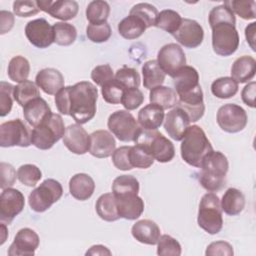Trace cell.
Instances as JSON below:
<instances>
[{
  "label": "cell",
  "mask_w": 256,
  "mask_h": 256,
  "mask_svg": "<svg viewBox=\"0 0 256 256\" xmlns=\"http://www.w3.org/2000/svg\"><path fill=\"white\" fill-rule=\"evenodd\" d=\"M255 31H256V23L252 22L245 28V37L247 40V43L251 47L253 51H255Z\"/></svg>",
  "instance_id": "6125c7cd"
},
{
  "label": "cell",
  "mask_w": 256,
  "mask_h": 256,
  "mask_svg": "<svg viewBox=\"0 0 256 256\" xmlns=\"http://www.w3.org/2000/svg\"><path fill=\"white\" fill-rule=\"evenodd\" d=\"M25 206V198L21 191L9 187L2 190L0 195V221L7 225L22 212Z\"/></svg>",
  "instance_id": "4fadbf2b"
},
{
  "label": "cell",
  "mask_w": 256,
  "mask_h": 256,
  "mask_svg": "<svg viewBox=\"0 0 256 256\" xmlns=\"http://www.w3.org/2000/svg\"><path fill=\"white\" fill-rule=\"evenodd\" d=\"M54 43L60 46H69L77 38V30L74 25L66 22H56L53 25Z\"/></svg>",
  "instance_id": "f35d334b"
},
{
  "label": "cell",
  "mask_w": 256,
  "mask_h": 256,
  "mask_svg": "<svg viewBox=\"0 0 256 256\" xmlns=\"http://www.w3.org/2000/svg\"><path fill=\"white\" fill-rule=\"evenodd\" d=\"M208 21H209L210 26H212L213 24H216L218 22H231V23L236 24L235 14L224 3L221 5L215 6L211 9V11L209 12Z\"/></svg>",
  "instance_id": "f907efd6"
},
{
  "label": "cell",
  "mask_w": 256,
  "mask_h": 256,
  "mask_svg": "<svg viewBox=\"0 0 256 256\" xmlns=\"http://www.w3.org/2000/svg\"><path fill=\"white\" fill-rule=\"evenodd\" d=\"M144 101V95L139 88H128L124 89L121 104L125 110L131 111L137 109Z\"/></svg>",
  "instance_id": "f5cc1de1"
},
{
  "label": "cell",
  "mask_w": 256,
  "mask_h": 256,
  "mask_svg": "<svg viewBox=\"0 0 256 256\" xmlns=\"http://www.w3.org/2000/svg\"><path fill=\"white\" fill-rule=\"evenodd\" d=\"M65 125L61 115L49 114L31 132V144L40 150H48L54 146L65 133Z\"/></svg>",
  "instance_id": "277c9868"
},
{
  "label": "cell",
  "mask_w": 256,
  "mask_h": 256,
  "mask_svg": "<svg viewBox=\"0 0 256 256\" xmlns=\"http://www.w3.org/2000/svg\"><path fill=\"white\" fill-rule=\"evenodd\" d=\"M139 189V182L132 175H120L114 179L112 184V193L114 196L124 194H138Z\"/></svg>",
  "instance_id": "60d3db41"
},
{
  "label": "cell",
  "mask_w": 256,
  "mask_h": 256,
  "mask_svg": "<svg viewBox=\"0 0 256 256\" xmlns=\"http://www.w3.org/2000/svg\"><path fill=\"white\" fill-rule=\"evenodd\" d=\"M156 61L165 74L173 77L186 65V56L180 45L168 43L160 48Z\"/></svg>",
  "instance_id": "7c38bea8"
},
{
  "label": "cell",
  "mask_w": 256,
  "mask_h": 256,
  "mask_svg": "<svg viewBox=\"0 0 256 256\" xmlns=\"http://www.w3.org/2000/svg\"><path fill=\"white\" fill-rule=\"evenodd\" d=\"M255 94H256V83L254 81L248 83L241 92L242 101L249 107H255Z\"/></svg>",
  "instance_id": "91938a15"
},
{
  "label": "cell",
  "mask_w": 256,
  "mask_h": 256,
  "mask_svg": "<svg viewBox=\"0 0 256 256\" xmlns=\"http://www.w3.org/2000/svg\"><path fill=\"white\" fill-rule=\"evenodd\" d=\"M0 176H1V182L0 187L2 190L12 187L16 181V170L15 168L6 162L0 163Z\"/></svg>",
  "instance_id": "6f0895ef"
},
{
  "label": "cell",
  "mask_w": 256,
  "mask_h": 256,
  "mask_svg": "<svg viewBox=\"0 0 256 256\" xmlns=\"http://www.w3.org/2000/svg\"><path fill=\"white\" fill-rule=\"evenodd\" d=\"M114 78L125 88H139L140 86V75L138 71L134 68L128 67L126 65L122 66L119 68L115 75Z\"/></svg>",
  "instance_id": "f6af8a7d"
},
{
  "label": "cell",
  "mask_w": 256,
  "mask_h": 256,
  "mask_svg": "<svg viewBox=\"0 0 256 256\" xmlns=\"http://www.w3.org/2000/svg\"><path fill=\"white\" fill-rule=\"evenodd\" d=\"M129 159L133 168L147 169L154 163V158L139 144L130 147Z\"/></svg>",
  "instance_id": "ee69618b"
},
{
  "label": "cell",
  "mask_w": 256,
  "mask_h": 256,
  "mask_svg": "<svg viewBox=\"0 0 256 256\" xmlns=\"http://www.w3.org/2000/svg\"><path fill=\"white\" fill-rule=\"evenodd\" d=\"M176 106L186 112L190 122H196L202 118L205 112V105L201 87L191 93L178 96V102Z\"/></svg>",
  "instance_id": "44dd1931"
},
{
  "label": "cell",
  "mask_w": 256,
  "mask_h": 256,
  "mask_svg": "<svg viewBox=\"0 0 256 256\" xmlns=\"http://www.w3.org/2000/svg\"><path fill=\"white\" fill-rule=\"evenodd\" d=\"M182 18L178 12L171 9H165L158 13L155 26L173 35L178 30Z\"/></svg>",
  "instance_id": "ab89813d"
},
{
  "label": "cell",
  "mask_w": 256,
  "mask_h": 256,
  "mask_svg": "<svg viewBox=\"0 0 256 256\" xmlns=\"http://www.w3.org/2000/svg\"><path fill=\"white\" fill-rule=\"evenodd\" d=\"M14 15L10 11L1 10L0 11V34L3 35L9 32L14 26Z\"/></svg>",
  "instance_id": "94428289"
},
{
  "label": "cell",
  "mask_w": 256,
  "mask_h": 256,
  "mask_svg": "<svg viewBox=\"0 0 256 256\" xmlns=\"http://www.w3.org/2000/svg\"><path fill=\"white\" fill-rule=\"evenodd\" d=\"M25 35L33 46L40 49L47 48L54 42L53 26L44 18L29 21L25 26Z\"/></svg>",
  "instance_id": "5bb4252c"
},
{
  "label": "cell",
  "mask_w": 256,
  "mask_h": 256,
  "mask_svg": "<svg viewBox=\"0 0 256 256\" xmlns=\"http://www.w3.org/2000/svg\"><path fill=\"white\" fill-rule=\"evenodd\" d=\"M91 79L96 85L102 87L103 85L114 79L113 69L109 64L98 65L92 70Z\"/></svg>",
  "instance_id": "11a10c76"
},
{
  "label": "cell",
  "mask_w": 256,
  "mask_h": 256,
  "mask_svg": "<svg viewBox=\"0 0 256 256\" xmlns=\"http://www.w3.org/2000/svg\"><path fill=\"white\" fill-rule=\"evenodd\" d=\"M95 209L98 216L104 221L114 222L120 219L113 193L102 194L96 201Z\"/></svg>",
  "instance_id": "4dcf8cb0"
},
{
  "label": "cell",
  "mask_w": 256,
  "mask_h": 256,
  "mask_svg": "<svg viewBox=\"0 0 256 256\" xmlns=\"http://www.w3.org/2000/svg\"><path fill=\"white\" fill-rule=\"evenodd\" d=\"M256 72V61L252 56L238 57L231 67V78L237 83H246L252 80Z\"/></svg>",
  "instance_id": "f1b7e54d"
},
{
  "label": "cell",
  "mask_w": 256,
  "mask_h": 256,
  "mask_svg": "<svg viewBox=\"0 0 256 256\" xmlns=\"http://www.w3.org/2000/svg\"><path fill=\"white\" fill-rule=\"evenodd\" d=\"M31 132L19 118L4 122L0 125V146L28 147L31 145Z\"/></svg>",
  "instance_id": "30bf717a"
},
{
  "label": "cell",
  "mask_w": 256,
  "mask_h": 256,
  "mask_svg": "<svg viewBox=\"0 0 256 256\" xmlns=\"http://www.w3.org/2000/svg\"><path fill=\"white\" fill-rule=\"evenodd\" d=\"M157 8L150 3H138L134 5L129 14L139 17L146 25L147 28L155 26V22L158 16Z\"/></svg>",
  "instance_id": "7bdbcfd3"
},
{
  "label": "cell",
  "mask_w": 256,
  "mask_h": 256,
  "mask_svg": "<svg viewBox=\"0 0 256 256\" xmlns=\"http://www.w3.org/2000/svg\"><path fill=\"white\" fill-rule=\"evenodd\" d=\"M39 243V236L33 229L22 228L16 233L7 253L9 256H33Z\"/></svg>",
  "instance_id": "9a60e30c"
},
{
  "label": "cell",
  "mask_w": 256,
  "mask_h": 256,
  "mask_svg": "<svg viewBox=\"0 0 256 256\" xmlns=\"http://www.w3.org/2000/svg\"><path fill=\"white\" fill-rule=\"evenodd\" d=\"M213 150L204 130L198 125L189 126L181 140V157L190 166L200 168L203 159Z\"/></svg>",
  "instance_id": "3957f363"
},
{
  "label": "cell",
  "mask_w": 256,
  "mask_h": 256,
  "mask_svg": "<svg viewBox=\"0 0 256 256\" xmlns=\"http://www.w3.org/2000/svg\"><path fill=\"white\" fill-rule=\"evenodd\" d=\"M63 195V188L59 181L55 179L44 180L37 188H35L28 197L30 208L42 213L48 210L55 202H57Z\"/></svg>",
  "instance_id": "9c48e42d"
},
{
  "label": "cell",
  "mask_w": 256,
  "mask_h": 256,
  "mask_svg": "<svg viewBox=\"0 0 256 256\" xmlns=\"http://www.w3.org/2000/svg\"><path fill=\"white\" fill-rule=\"evenodd\" d=\"M238 83L231 77H220L211 84L212 94L220 99H228L238 92Z\"/></svg>",
  "instance_id": "8d00e7d4"
},
{
  "label": "cell",
  "mask_w": 256,
  "mask_h": 256,
  "mask_svg": "<svg viewBox=\"0 0 256 256\" xmlns=\"http://www.w3.org/2000/svg\"><path fill=\"white\" fill-rule=\"evenodd\" d=\"M119 34L127 40L139 38L147 29L145 23L137 16L129 14L118 23Z\"/></svg>",
  "instance_id": "1f68e13d"
},
{
  "label": "cell",
  "mask_w": 256,
  "mask_h": 256,
  "mask_svg": "<svg viewBox=\"0 0 256 256\" xmlns=\"http://www.w3.org/2000/svg\"><path fill=\"white\" fill-rule=\"evenodd\" d=\"M234 254L233 247L226 241H215L210 243L205 251L206 256H232Z\"/></svg>",
  "instance_id": "680465c9"
},
{
  "label": "cell",
  "mask_w": 256,
  "mask_h": 256,
  "mask_svg": "<svg viewBox=\"0 0 256 256\" xmlns=\"http://www.w3.org/2000/svg\"><path fill=\"white\" fill-rule=\"evenodd\" d=\"M221 209L229 216H236L240 214L245 207V196L236 188H228L220 201Z\"/></svg>",
  "instance_id": "f546056e"
},
{
  "label": "cell",
  "mask_w": 256,
  "mask_h": 256,
  "mask_svg": "<svg viewBox=\"0 0 256 256\" xmlns=\"http://www.w3.org/2000/svg\"><path fill=\"white\" fill-rule=\"evenodd\" d=\"M172 79L177 96L191 93L201 87L199 84V74L192 66L185 65L172 77Z\"/></svg>",
  "instance_id": "7402d4cb"
},
{
  "label": "cell",
  "mask_w": 256,
  "mask_h": 256,
  "mask_svg": "<svg viewBox=\"0 0 256 256\" xmlns=\"http://www.w3.org/2000/svg\"><path fill=\"white\" fill-rule=\"evenodd\" d=\"M1 230H2V238H1L0 245H3L4 242L6 241V235H7V228L5 223H1Z\"/></svg>",
  "instance_id": "e7e4bbea"
},
{
  "label": "cell",
  "mask_w": 256,
  "mask_h": 256,
  "mask_svg": "<svg viewBox=\"0 0 256 256\" xmlns=\"http://www.w3.org/2000/svg\"><path fill=\"white\" fill-rule=\"evenodd\" d=\"M116 148L114 136L107 130H96L90 134L89 153L96 158H107Z\"/></svg>",
  "instance_id": "ffe728a7"
},
{
  "label": "cell",
  "mask_w": 256,
  "mask_h": 256,
  "mask_svg": "<svg viewBox=\"0 0 256 256\" xmlns=\"http://www.w3.org/2000/svg\"><path fill=\"white\" fill-rule=\"evenodd\" d=\"M135 144L141 145L153 158L160 163L170 162L175 156L173 143L157 130L142 128Z\"/></svg>",
  "instance_id": "8992f818"
},
{
  "label": "cell",
  "mask_w": 256,
  "mask_h": 256,
  "mask_svg": "<svg viewBox=\"0 0 256 256\" xmlns=\"http://www.w3.org/2000/svg\"><path fill=\"white\" fill-rule=\"evenodd\" d=\"M131 234L138 242L147 245L157 244L161 236L159 226L149 219L137 221L131 228Z\"/></svg>",
  "instance_id": "d4e9b609"
},
{
  "label": "cell",
  "mask_w": 256,
  "mask_h": 256,
  "mask_svg": "<svg viewBox=\"0 0 256 256\" xmlns=\"http://www.w3.org/2000/svg\"><path fill=\"white\" fill-rule=\"evenodd\" d=\"M224 4L242 19L252 20L256 17V2L254 0H231Z\"/></svg>",
  "instance_id": "b9f144b4"
},
{
  "label": "cell",
  "mask_w": 256,
  "mask_h": 256,
  "mask_svg": "<svg viewBox=\"0 0 256 256\" xmlns=\"http://www.w3.org/2000/svg\"><path fill=\"white\" fill-rule=\"evenodd\" d=\"M149 100L165 109L174 108L178 102V96L173 88L167 86H158L150 90Z\"/></svg>",
  "instance_id": "836d02e7"
},
{
  "label": "cell",
  "mask_w": 256,
  "mask_h": 256,
  "mask_svg": "<svg viewBox=\"0 0 256 256\" xmlns=\"http://www.w3.org/2000/svg\"><path fill=\"white\" fill-rule=\"evenodd\" d=\"M131 146H121L113 152L112 162L114 166L122 171H128L133 168L129 159V150Z\"/></svg>",
  "instance_id": "db71d44e"
},
{
  "label": "cell",
  "mask_w": 256,
  "mask_h": 256,
  "mask_svg": "<svg viewBox=\"0 0 256 256\" xmlns=\"http://www.w3.org/2000/svg\"><path fill=\"white\" fill-rule=\"evenodd\" d=\"M216 120L223 131L227 133H237L246 127L248 116L241 106L228 103L218 109Z\"/></svg>",
  "instance_id": "8fae6325"
},
{
  "label": "cell",
  "mask_w": 256,
  "mask_h": 256,
  "mask_svg": "<svg viewBox=\"0 0 256 256\" xmlns=\"http://www.w3.org/2000/svg\"><path fill=\"white\" fill-rule=\"evenodd\" d=\"M95 183L86 173H77L69 180V192L76 200H88L94 193Z\"/></svg>",
  "instance_id": "484cf974"
},
{
  "label": "cell",
  "mask_w": 256,
  "mask_h": 256,
  "mask_svg": "<svg viewBox=\"0 0 256 256\" xmlns=\"http://www.w3.org/2000/svg\"><path fill=\"white\" fill-rule=\"evenodd\" d=\"M120 218L126 220L138 219L144 211V201L138 194H124L115 196Z\"/></svg>",
  "instance_id": "603a6c76"
},
{
  "label": "cell",
  "mask_w": 256,
  "mask_h": 256,
  "mask_svg": "<svg viewBox=\"0 0 256 256\" xmlns=\"http://www.w3.org/2000/svg\"><path fill=\"white\" fill-rule=\"evenodd\" d=\"M112 30L108 22L102 24H89L86 28L87 38L94 43H103L109 40Z\"/></svg>",
  "instance_id": "c3c4849f"
},
{
  "label": "cell",
  "mask_w": 256,
  "mask_h": 256,
  "mask_svg": "<svg viewBox=\"0 0 256 256\" xmlns=\"http://www.w3.org/2000/svg\"><path fill=\"white\" fill-rule=\"evenodd\" d=\"M66 148L77 155H83L89 152L90 135L80 124H71L65 129L62 138Z\"/></svg>",
  "instance_id": "e0dca14e"
},
{
  "label": "cell",
  "mask_w": 256,
  "mask_h": 256,
  "mask_svg": "<svg viewBox=\"0 0 256 256\" xmlns=\"http://www.w3.org/2000/svg\"><path fill=\"white\" fill-rule=\"evenodd\" d=\"M37 4L40 10L48 13L53 18L62 20L63 22L75 18L79 10V5L74 0H41L37 1Z\"/></svg>",
  "instance_id": "ac0fdd59"
},
{
  "label": "cell",
  "mask_w": 256,
  "mask_h": 256,
  "mask_svg": "<svg viewBox=\"0 0 256 256\" xmlns=\"http://www.w3.org/2000/svg\"><path fill=\"white\" fill-rule=\"evenodd\" d=\"M173 37L182 46L193 49L202 44L204 39V30L196 20L182 18L181 24L178 30L173 34Z\"/></svg>",
  "instance_id": "2e32d148"
},
{
  "label": "cell",
  "mask_w": 256,
  "mask_h": 256,
  "mask_svg": "<svg viewBox=\"0 0 256 256\" xmlns=\"http://www.w3.org/2000/svg\"><path fill=\"white\" fill-rule=\"evenodd\" d=\"M110 14V6L106 1H91L86 8V18L90 24H102L107 22Z\"/></svg>",
  "instance_id": "74e56055"
},
{
  "label": "cell",
  "mask_w": 256,
  "mask_h": 256,
  "mask_svg": "<svg viewBox=\"0 0 256 256\" xmlns=\"http://www.w3.org/2000/svg\"><path fill=\"white\" fill-rule=\"evenodd\" d=\"M190 123L186 112L176 106L166 114L164 118V129L173 140L181 141Z\"/></svg>",
  "instance_id": "d6986e66"
},
{
  "label": "cell",
  "mask_w": 256,
  "mask_h": 256,
  "mask_svg": "<svg viewBox=\"0 0 256 256\" xmlns=\"http://www.w3.org/2000/svg\"><path fill=\"white\" fill-rule=\"evenodd\" d=\"M52 111L48 103L41 97L29 101L23 107V115L26 122L33 128L38 126Z\"/></svg>",
  "instance_id": "4316f807"
},
{
  "label": "cell",
  "mask_w": 256,
  "mask_h": 256,
  "mask_svg": "<svg viewBox=\"0 0 256 256\" xmlns=\"http://www.w3.org/2000/svg\"><path fill=\"white\" fill-rule=\"evenodd\" d=\"M182 249L180 243L170 235L160 236L157 242V254L161 256H179Z\"/></svg>",
  "instance_id": "7dc6e473"
},
{
  "label": "cell",
  "mask_w": 256,
  "mask_h": 256,
  "mask_svg": "<svg viewBox=\"0 0 256 256\" xmlns=\"http://www.w3.org/2000/svg\"><path fill=\"white\" fill-rule=\"evenodd\" d=\"M212 29V48L213 51L223 57L230 56L239 47V34L235 23L218 22L210 26Z\"/></svg>",
  "instance_id": "52a82bcc"
},
{
  "label": "cell",
  "mask_w": 256,
  "mask_h": 256,
  "mask_svg": "<svg viewBox=\"0 0 256 256\" xmlns=\"http://www.w3.org/2000/svg\"><path fill=\"white\" fill-rule=\"evenodd\" d=\"M35 83L44 93L56 95L64 87V77L55 68H44L37 73Z\"/></svg>",
  "instance_id": "cb8c5ba5"
},
{
  "label": "cell",
  "mask_w": 256,
  "mask_h": 256,
  "mask_svg": "<svg viewBox=\"0 0 256 256\" xmlns=\"http://www.w3.org/2000/svg\"><path fill=\"white\" fill-rule=\"evenodd\" d=\"M13 12L19 17H30L40 12L37 1H15L13 3Z\"/></svg>",
  "instance_id": "9f6ffc18"
},
{
  "label": "cell",
  "mask_w": 256,
  "mask_h": 256,
  "mask_svg": "<svg viewBox=\"0 0 256 256\" xmlns=\"http://www.w3.org/2000/svg\"><path fill=\"white\" fill-rule=\"evenodd\" d=\"M98 90L89 81L63 87L55 95V104L62 115L71 116L77 124H85L96 114Z\"/></svg>",
  "instance_id": "6da1fadb"
},
{
  "label": "cell",
  "mask_w": 256,
  "mask_h": 256,
  "mask_svg": "<svg viewBox=\"0 0 256 256\" xmlns=\"http://www.w3.org/2000/svg\"><path fill=\"white\" fill-rule=\"evenodd\" d=\"M14 86L8 82H0V116L4 117L10 113L13 105Z\"/></svg>",
  "instance_id": "816d5d0a"
},
{
  "label": "cell",
  "mask_w": 256,
  "mask_h": 256,
  "mask_svg": "<svg viewBox=\"0 0 256 256\" xmlns=\"http://www.w3.org/2000/svg\"><path fill=\"white\" fill-rule=\"evenodd\" d=\"M124 87L114 78L101 87V94L103 99L109 104L121 103Z\"/></svg>",
  "instance_id": "681fc988"
},
{
  "label": "cell",
  "mask_w": 256,
  "mask_h": 256,
  "mask_svg": "<svg viewBox=\"0 0 256 256\" xmlns=\"http://www.w3.org/2000/svg\"><path fill=\"white\" fill-rule=\"evenodd\" d=\"M143 86L151 90L155 87L161 86L165 81L166 74L160 68L156 60L146 61L142 66Z\"/></svg>",
  "instance_id": "d6a6232c"
},
{
  "label": "cell",
  "mask_w": 256,
  "mask_h": 256,
  "mask_svg": "<svg viewBox=\"0 0 256 256\" xmlns=\"http://www.w3.org/2000/svg\"><path fill=\"white\" fill-rule=\"evenodd\" d=\"M17 178L25 186L34 187L42 178V172L34 164H24L18 168Z\"/></svg>",
  "instance_id": "bcb514c9"
},
{
  "label": "cell",
  "mask_w": 256,
  "mask_h": 256,
  "mask_svg": "<svg viewBox=\"0 0 256 256\" xmlns=\"http://www.w3.org/2000/svg\"><path fill=\"white\" fill-rule=\"evenodd\" d=\"M200 168L199 182L205 190L217 192L225 186L229 163L222 152L212 150L205 156Z\"/></svg>",
  "instance_id": "7a4b0ae2"
},
{
  "label": "cell",
  "mask_w": 256,
  "mask_h": 256,
  "mask_svg": "<svg viewBox=\"0 0 256 256\" xmlns=\"http://www.w3.org/2000/svg\"><path fill=\"white\" fill-rule=\"evenodd\" d=\"M164 109L157 104H147L138 112V123L145 130H157L164 121Z\"/></svg>",
  "instance_id": "83f0119b"
},
{
  "label": "cell",
  "mask_w": 256,
  "mask_h": 256,
  "mask_svg": "<svg viewBox=\"0 0 256 256\" xmlns=\"http://www.w3.org/2000/svg\"><path fill=\"white\" fill-rule=\"evenodd\" d=\"M85 254L86 255H111L112 253L107 247L98 244V245L91 246Z\"/></svg>",
  "instance_id": "be15d7a7"
},
{
  "label": "cell",
  "mask_w": 256,
  "mask_h": 256,
  "mask_svg": "<svg viewBox=\"0 0 256 256\" xmlns=\"http://www.w3.org/2000/svg\"><path fill=\"white\" fill-rule=\"evenodd\" d=\"M13 97L20 106L24 107L29 101L40 97V92L36 83L26 80L14 86Z\"/></svg>",
  "instance_id": "d590c367"
},
{
  "label": "cell",
  "mask_w": 256,
  "mask_h": 256,
  "mask_svg": "<svg viewBox=\"0 0 256 256\" xmlns=\"http://www.w3.org/2000/svg\"><path fill=\"white\" fill-rule=\"evenodd\" d=\"M30 73V64L29 61L21 55L14 56L7 68V74L10 80L21 83L23 81H26Z\"/></svg>",
  "instance_id": "e575fe53"
},
{
  "label": "cell",
  "mask_w": 256,
  "mask_h": 256,
  "mask_svg": "<svg viewBox=\"0 0 256 256\" xmlns=\"http://www.w3.org/2000/svg\"><path fill=\"white\" fill-rule=\"evenodd\" d=\"M109 131L122 142H135L142 130L138 121L127 110L113 112L107 121Z\"/></svg>",
  "instance_id": "ba28073f"
},
{
  "label": "cell",
  "mask_w": 256,
  "mask_h": 256,
  "mask_svg": "<svg viewBox=\"0 0 256 256\" xmlns=\"http://www.w3.org/2000/svg\"><path fill=\"white\" fill-rule=\"evenodd\" d=\"M197 223L200 228L211 235L219 233L223 227L220 199L214 192L204 194L199 203Z\"/></svg>",
  "instance_id": "5b68a950"
}]
</instances>
